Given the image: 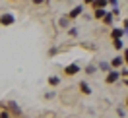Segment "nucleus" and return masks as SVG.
Listing matches in <instances>:
<instances>
[{
  "label": "nucleus",
  "instance_id": "3",
  "mask_svg": "<svg viewBox=\"0 0 128 118\" xmlns=\"http://www.w3.org/2000/svg\"><path fill=\"white\" fill-rule=\"evenodd\" d=\"M16 23V16H14V14H2V16H0V25H6V27H8V25H14Z\"/></svg>",
  "mask_w": 128,
  "mask_h": 118
},
{
  "label": "nucleus",
  "instance_id": "15",
  "mask_svg": "<svg viewBox=\"0 0 128 118\" xmlns=\"http://www.w3.org/2000/svg\"><path fill=\"white\" fill-rule=\"evenodd\" d=\"M97 70H99V68H97L95 64H88V66H86V74H88V76H93V74H97Z\"/></svg>",
  "mask_w": 128,
  "mask_h": 118
},
{
  "label": "nucleus",
  "instance_id": "18",
  "mask_svg": "<svg viewBox=\"0 0 128 118\" xmlns=\"http://www.w3.org/2000/svg\"><path fill=\"white\" fill-rule=\"evenodd\" d=\"M8 116H12L10 110H0V118H8Z\"/></svg>",
  "mask_w": 128,
  "mask_h": 118
},
{
  "label": "nucleus",
  "instance_id": "7",
  "mask_svg": "<svg viewBox=\"0 0 128 118\" xmlns=\"http://www.w3.org/2000/svg\"><path fill=\"white\" fill-rule=\"evenodd\" d=\"M124 37V27H112L111 29V39H118Z\"/></svg>",
  "mask_w": 128,
  "mask_h": 118
},
{
  "label": "nucleus",
  "instance_id": "24",
  "mask_svg": "<svg viewBox=\"0 0 128 118\" xmlns=\"http://www.w3.org/2000/svg\"><path fill=\"white\" fill-rule=\"evenodd\" d=\"M56 52H58V48H50V50H48V56H54Z\"/></svg>",
  "mask_w": 128,
  "mask_h": 118
},
{
  "label": "nucleus",
  "instance_id": "28",
  "mask_svg": "<svg viewBox=\"0 0 128 118\" xmlns=\"http://www.w3.org/2000/svg\"><path fill=\"white\" fill-rule=\"evenodd\" d=\"M126 107H128V93H126Z\"/></svg>",
  "mask_w": 128,
  "mask_h": 118
},
{
  "label": "nucleus",
  "instance_id": "9",
  "mask_svg": "<svg viewBox=\"0 0 128 118\" xmlns=\"http://www.w3.org/2000/svg\"><path fill=\"white\" fill-rule=\"evenodd\" d=\"M47 81H48V85H52V87H58L60 83H62L60 76H48V78H47Z\"/></svg>",
  "mask_w": 128,
  "mask_h": 118
},
{
  "label": "nucleus",
  "instance_id": "12",
  "mask_svg": "<svg viewBox=\"0 0 128 118\" xmlns=\"http://www.w3.org/2000/svg\"><path fill=\"white\" fill-rule=\"evenodd\" d=\"M101 21H103L105 25H112V23H114V14H112V12H107Z\"/></svg>",
  "mask_w": 128,
  "mask_h": 118
},
{
  "label": "nucleus",
  "instance_id": "22",
  "mask_svg": "<svg viewBox=\"0 0 128 118\" xmlns=\"http://www.w3.org/2000/svg\"><path fill=\"white\" fill-rule=\"evenodd\" d=\"M109 4H111L112 8H116V6H118V0H109Z\"/></svg>",
  "mask_w": 128,
  "mask_h": 118
},
{
  "label": "nucleus",
  "instance_id": "16",
  "mask_svg": "<svg viewBox=\"0 0 128 118\" xmlns=\"http://www.w3.org/2000/svg\"><path fill=\"white\" fill-rule=\"evenodd\" d=\"M109 6V0H95L93 2V8H107Z\"/></svg>",
  "mask_w": 128,
  "mask_h": 118
},
{
  "label": "nucleus",
  "instance_id": "17",
  "mask_svg": "<svg viewBox=\"0 0 128 118\" xmlns=\"http://www.w3.org/2000/svg\"><path fill=\"white\" fill-rule=\"evenodd\" d=\"M68 35H70V37H78V35H80V29H78V27H68Z\"/></svg>",
  "mask_w": 128,
  "mask_h": 118
},
{
  "label": "nucleus",
  "instance_id": "2",
  "mask_svg": "<svg viewBox=\"0 0 128 118\" xmlns=\"http://www.w3.org/2000/svg\"><path fill=\"white\" fill-rule=\"evenodd\" d=\"M120 78H122V76H120V72L109 70V72H107V76H105V83H109V85H111V83H116Z\"/></svg>",
  "mask_w": 128,
  "mask_h": 118
},
{
  "label": "nucleus",
  "instance_id": "21",
  "mask_svg": "<svg viewBox=\"0 0 128 118\" xmlns=\"http://www.w3.org/2000/svg\"><path fill=\"white\" fill-rule=\"evenodd\" d=\"M35 6H39V4H45V2H48V0H31Z\"/></svg>",
  "mask_w": 128,
  "mask_h": 118
},
{
  "label": "nucleus",
  "instance_id": "10",
  "mask_svg": "<svg viewBox=\"0 0 128 118\" xmlns=\"http://www.w3.org/2000/svg\"><path fill=\"white\" fill-rule=\"evenodd\" d=\"M107 14V8H93V17L95 19H103Z\"/></svg>",
  "mask_w": 128,
  "mask_h": 118
},
{
  "label": "nucleus",
  "instance_id": "8",
  "mask_svg": "<svg viewBox=\"0 0 128 118\" xmlns=\"http://www.w3.org/2000/svg\"><path fill=\"white\" fill-rule=\"evenodd\" d=\"M124 66V56H114L111 60V68H122Z\"/></svg>",
  "mask_w": 128,
  "mask_h": 118
},
{
  "label": "nucleus",
  "instance_id": "23",
  "mask_svg": "<svg viewBox=\"0 0 128 118\" xmlns=\"http://www.w3.org/2000/svg\"><path fill=\"white\" fill-rule=\"evenodd\" d=\"M122 56H124V64H126V66H128V48H126V50H124V54H122Z\"/></svg>",
  "mask_w": 128,
  "mask_h": 118
},
{
  "label": "nucleus",
  "instance_id": "11",
  "mask_svg": "<svg viewBox=\"0 0 128 118\" xmlns=\"http://www.w3.org/2000/svg\"><path fill=\"white\" fill-rule=\"evenodd\" d=\"M58 25H60L62 29H68V27H70V17H68V14L62 16V17H58Z\"/></svg>",
  "mask_w": 128,
  "mask_h": 118
},
{
  "label": "nucleus",
  "instance_id": "13",
  "mask_svg": "<svg viewBox=\"0 0 128 118\" xmlns=\"http://www.w3.org/2000/svg\"><path fill=\"white\" fill-rule=\"evenodd\" d=\"M97 68L103 70V72H109L111 70V62H109V60H99V62H97Z\"/></svg>",
  "mask_w": 128,
  "mask_h": 118
},
{
  "label": "nucleus",
  "instance_id": "20",
  "mask_svg": "<svg viewBox=\"0 0 128 118\" xmlns=\"http://www.w3.org/2000/svg\"><path fill=\"white\" fill-rule=\"evenodd\" d=\"M120 76H122V78H128V68H122V70H120Z\"/></svg>",
  "mask_w": 128,
  "mask_h": 118
},
{
  "label": "nucleus",
  "instance_id": "19",
  "mask_svg": "<svg viewBox=\"0 0 128 118\" xmlns=\"http://www.w3.org/2000/svg\"><path fill=\"white\" fill-rule=\"evenodd\" d=\"M54 91H48V93H45V99H54Z\"/></svg>",
  "mask_w": 128,
  "mask_h": 118
},
{
  "label": "nucleus",
  "instance_id": "6",
  "mask_svg": "<svg viewBox=\"0 0 128 118\" xmlns=\"http://www.w3.org/2000/svg\"><path fill=\"white\" fill-rule=\"evenodd\" d=\"M78 87H80V93L82 95H91V93H93V89H91V85H89L88 81H80V85H78Z\"/></svg>",
  "mask_w": 128,
  "mask_h": 118
},
{
  "label": "nucleus",
  "instance_id": "14",
  "mask_svg": "<svg viewBox=\"0 0 128 118\" xmlns=\"http://www.w3.org/2000/svg\"><path fill=\"white\" fill-rule=\"evenodd\" d=\"M112 48H114V50H122V48H124L122 37H118V39H112Z\"/></svg>",
  "mask_w": 128,
  "mask_h": 118
},
{
  "label": "nucleus",
  "instance_id": "27",
  "mask_svg": "<svg viewBox=\"0 0 128 118\" xmlns=\"http://www.w3.org/2000/svg\"><path fill=\"white\" fill-rule=\"evenodd\" d=\"M84 2H86V4H89V6H93V2H95V0H84Z\"/></svg>",
  "mask_w": 128,
  "mask_h": 118
},
{
  "label": "nucleus",
  "instance_id": "25",
  "mask_svg": "<svg viewBox=\"0 0 128 118\" xmlns=\"http://www.w3.org/2000/svg\"><path fill=\"white\" fill-rule=\"evenodd\" d=\"M116 114H118V116H126V112H124L122 109H118V110H116Z\"/></svg>",
  "mask_w": 128,
  "mask_h": 118
},
{
  "label": "nucleus",
  "instance_id": "4",
  "mask_svg": "<svg viewBox=\"0 0 128 118\" xmlns=\"http://www.w3.org/2000/svg\"><path fill=\"white\" fill-rule=\"evenodd\" d=\"M82 14H84V6L78 4V6H74V8L68 12V17H70V19H78V17H82Z\"/></svg>",
  "mask_w": 128,
  "mask_h": 118
},
{
  "label": "nucleus",
  "instance_id": "26",
  "mask_svg": "<svg viewBox=\"0 0 128 118\" xmlns=\"http://www.w3.org/2000/svg\"><path fill=\"white\" fill-rule=\"evenodd\" d=\"M122 27H124V29L128 27V17H124V21H122Z\"/></svg>",
  "mask_w": 128,
  "mask_h": 118
},
{
  "label": "nucleus",
  "instance_id": "5",
  "mask_svg": "<svg viewBox=\"0 0 128 118\" xmlns=\"http://www.w3.org/2000/svg\"><path fill=\"white\" fill-rule=\"evenodd\" d=\"M6 107L10 109V112H12V114H18V116H22V114H24V110L20 109V105H18V103H14V101H10Z\"/></svg>",
  "mask_w": 128,
  "mask_h": 118
},
{
  "label": "nucleus",
  "instance_id": "1",
  "mask_svg": "<svg viewBox=\"0 0 128 118\" xmlns=\"http://www.w3.org/2000/svg\"><path fill=\"white\" fill-rule=\"evenodd\" d=\"M80 72H82L80 62H72V64H68V66L64 68V76H66V78H74V76H78Z\"/></svg>",
  "mask_w": 128,
  "mask_h": 118
}]
</instances>
